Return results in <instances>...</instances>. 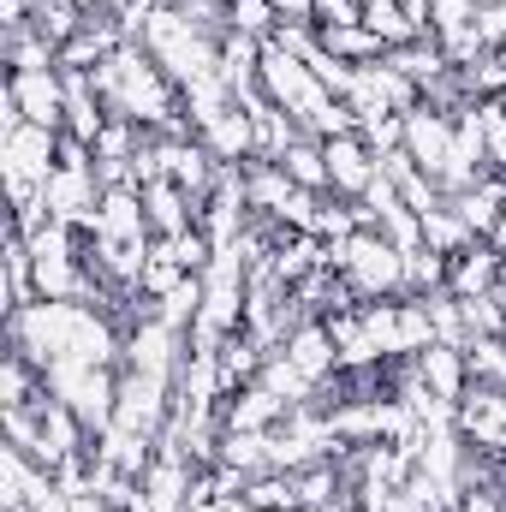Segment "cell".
Returning a JSON list of instances; mask_svg holds the SVG:
<instances>
[{
	"instance_id": "1",
	"label": "cell",
	"mask_w": 506,
	"mask_h": 512,
	"mask_svg": "<svg viewBox=\"0 0 506 512\" xmlns=\"http://www.w3.org/2000/svg\"><path fill=\"white\" fill-rule=\"evenodd\" d=\"M143 48L155 54V66H161L179 90H191V84H203V78L221 72V36L203 30V24H191V18L173 12V6H161V12L149 18Z\"/></svg>"
},
{
	"instance_id": "2",
	"label": "cell",
	"mask_w": 506,
	"mask_h": 512,
	"mask_svg": "<svg viewBox=\"0 0 506 512\" xmlns=\"http://www.w3.org/2000/svg\"><path fill=\"white\" fill-rule=\"evenodd\" d=\"M328 268L352 286V298L376 304V298H405V251L387 245L376 227H358L352 239L328 245Z\"/></svg>"
},
{
	"instance_id": "3",
	"label": "cell",
	"mask_w": 506,
	"mask_h": 512,
	"mask_svg": "<svg viewBox=\"0 0 506 512\" xmlns=\"http://www.w3.org/2000/svg\"><path fill=\"white\" fill-rule=\"evenodd\" d=\"M453 143H459V114H441V108H429V102H417V108L405 114V155H411L435 185L447 179Z\"/></svg>"
},
{
	"instance_id": "4",
	"label": "cell",
	"mask_w": 506,
	"mask_h": 512,
	"mask_svg": "<svg viewBox=\"0 0 506 512\" xmlns=\"http://www.w3.org/2000/svg\"><path fill=\"white\" fill-rule=\"evenodd\" d=\"M6 102H12L18 120H30V126L66 131V72H60V66L12 72V78H6Z\"/></svg>"
},
{
	"instance_id": "5",
	"label": "cell",
	"mask_w": 506,
	"mask_h": 512,
	"mask_svg": "<svg viewBox=\"0 0 506 512\" xmlns=\"http://www.w3.org/2000/svg\"><path fill=\"white\" fill-rule=\"evenodd\" d=\"M322 155H328V191L334 197H364L370 185H376V173H381V155L358 137V131H346V137H328L322 143Z\"/></svg>"
},
{
	"instance_id": "6",
	"label": "cell",
	"mask_w": 506,
	"mask_h": 512,
	"mask_svg": "<svg viewBox=\"0 0 506 512\" xmlns=\"http://www.w3.org/2000/svg\"><path fill=\"white\" fill-rule=\"evenodd\" d=\"M459 429H465V441H477L483 453H501L506 459V387L471 382V393L459 399Z\"/></svg>"
},
{
	"instance_id": "7",
	"label": "cell",
	"mask_w": 506,
	"mask_h": 512,
	"mask_svg": "<svg viewBox=\"0 0 506 512\" xmlns=\"http://www.w3.org/2000/svg\"><path fill=\"white\" fill-rule=\"evenodd\" d=\"M143 215H149V233L155 239H173V233H191L197 227V197L173 179H149L143 185Z\"/></svg>"
},
{
	"instance_id": "8",
	"label": "cell",
	"mask_w": 506,
	"mask_h": 512,
	"mask_svg": "<svg viewBox=\"0 0 506 512\" xmlns=\"http://www.w3.org/2000/svg\"><path fill=\"white\" fill-rule=\"evenodd\" d=\"M417 376L429 382V393H435V399L459 405V399L471 393V358H465V346H447V340H435L429 352H417Z\"/></svg>"
},
{
	"instance_id": "9",
	"label": "cell",
	"mask_w": 506,
	"mask_h": 512,
	"mask_svg": "<svg viewBox=\"0 0 506 512\" xmlns=\"http://www.w3.org/2000/svg\"><path fill=\"white\" fill-rule=\"evenodd\" d=\"M506 274V256L483 239V245H471V251H459L447 262V292H459V298H483V292H495Z\"/></svg>"
},
{
	"instance_id": "10",
	"label": "cell",
	"mask_w": 506,
	"mask_h": 512,
	"mask_svg": "<svg viewBox=\"0 0 506 512\" xmlns=\"http://www.w3.org/2000/svg\"><path fill=\"white\" fill-rule=\"evenodd\" d=\"M364 30H376L381 48H405L423 42V12L405 0H364Z\"/></svg>"
},
{
	"instance_id": "11",
	"label": "cell",
	"mask_w": 506,
	"mask_h": 512,
	"mask_svg": "<svg viewBox=\"0 0 506 512\" xmlns=\"http://www.w3.org/2000/svg\"><path fill=\"white\" fill-rule=\"evenodd\" d=\"M447 203L465 215V227H471L477 239H489V233H495V221H501V209H506V179L489 173V179H477L471 191H459V197H447Z\"/></svg>"
},
{
	"instance_id": "12",
	"label": "cell",
	"mask_w": 506,
	"mask_h": 512,
	"mask_svg": "<svg viewBox=\"0 0 506 512\" xmlns=\"http://www.w3.org/2000/svg\"><path fill=\"white\" fill-rule=\"evenodd\" d=\"M471 245H477V233L465 227V215H459L453 203H441V209H429V215H423V251H435V256H447V262H453V256L471 251Z\"/></svg>"
},
{
	"instance_id": "13",
	"label": "cell",
	"mask_w": 506,
	"mask_h": 512,
	"mask_svg": "<svg viewBox=\"0 0 506 512\" xmlns=\"http://www.w3.org/2000/svg\"><path fill=\"white\" fill-rule=\"evenodd\" d=\"M280 167H286L292 185H304V191H328V155H322L316 137H298V143L280 155Z\"/></svg>"
},
{
	"instance_id": "14",
	"label": "cell",
	"mask_w": 506,
	"mask_h": 512,
	"mask_svg": "<svg viewBox=\"0 0 506 512\" xmlns=\"http://www.w3.org/2000/svg\"><path fill=\"white\" fill-rule=\"evenodd\" d=\"M227 30L256 36V42H274L280 12H274V0H227Z\"/></svg>"
},
{
	"instance_id": "15",
	"label": "cell",
	"mask_w": 506,
	"mask_h": 512,
	"mask_svg": "<svg viewBox=\"0 0 506 512\" xmlns=\"http://www.w3.org/2000/svg\"><path fill=\"white\" fill-rule=\"evenodd\" d=\"M280 24H316V0H274Z\"/></svg>"
},
{
	"instance_id": "16",
	"label": "cell",
	"mask_w": 506,
	"mask_h": 512,
	"mask_svg": "<svg viewBox=\"0 0 506 512\" xmlns=\"http://www.w3.org/2000/svg\"><path fill=\"white\" fill-rule=\"evenodd\" d=\"M185 512H256L245 495H209V501H191Z\"/></svg>"
},
{
	"instance_id": "17",
	"label": "cell",
	"mask_w": 506,
	"mask_h": 512,
	"mask_svg": "<svg viewBox=\"0 0 506 512\" xmlns=\"http://www.w3.org/2000/svg\"><path fill=\"white\" fill-rule=\"evenodd\" d=\"M489 245L506 256V209H501V221H495V233H489Z\"/></svg>"
},
{
	"instance_id": "18",
	"label": "cell",
	"mask_w": 506,
	"mask_h": 512,
	"mask_svg": "<svg viewBox=\"0 0 506 512\" xmlns=\"http://www.w3.org/2000/svg\"><path fill=\"white\" fill-rule=\"evenodd\" d=\"M495 304H501V328H506V280L495 286Z\"/></svg>"
},
{
	"instance_id": "19",
	"label": "cell",
	"mask_w": 506,
	"mask_h": 512,
	"mask_svg": "<svg viewBox=\"0 0 506 512\" xmlns=\"http://www.w3.org/2000/svg\"><path fill=\"white\" fill-rule=\"evenodd\" d=\"M495 60H501V66H506V42H501V48H495Z\"/></svg>"
}]
</instances>
